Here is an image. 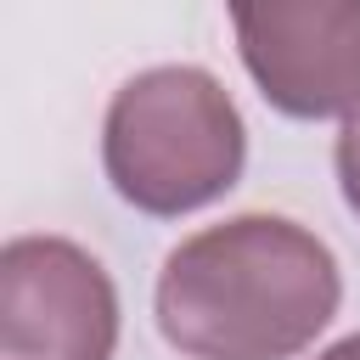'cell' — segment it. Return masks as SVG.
Listing matches in <instances>:
<instances>
[{
  "instance_id": "6da1fadb",
  "label": "cell",
  "mask_w": 360,
  "mask_h": 360,
  "mask_svg": "<svg viewBox=\"0 0 360 360\" xmlns=\"http://www.w3.org/2000/svg\"><path fill=\"white\" fill-rule=\"evenodd\" d=\"M338 298V259L315 231L236 214L163 259L158 326L191 360H292L326 332Z\"/></svg>"
},
{
  "instance_id": "7a4b0ae2",
  "label": "cell",
  "mask_w": 360,
  "mask_h": 360,
  "mask_svg": "<svg viewBox=\"0 0 360 360\" xmlns=\"http://www.w3.org/2000/svg\"><path fill=\"white\" fill-rule=\"evenodd\" d=\"M242 112L202 68H146L124 79L101 124V163L112 191L158 219L225 197L242 174Z\"/></svg>"
},
{
  "instance_id": "3957f363",
  "label": "cell",
  "mask_w": 360,
  "mask_h": 360,
  "mask_svg": "<svg viewBox=\"0 0 360 360\" xmlns=\"http://www.w3.org/2000/svg\"><path fill=\"white\" fill-rule=\"evenodd\" d=\"M118 292L79 242L17 236L0 248V360H112Z\"/></svg>"
},
{
  "instance_id": "277c9868",
  "label": "cell",
  "mask_w": 360,
  "mask_h": 360,
  "mask_svg": "<svg viewBox=\"0 0 360 360\" xmlns=\"http://www.w3.org/2000/svg\"><path fill=\"white\" fill-rule=\"evenodd\" d=\"M236 51L287 118L360 107V0H264L231 11Z\"/></svg>"
},
{
  "instance_id": "5b68a950",
  "label": "cell",
  "mask_w": 360,
  "mask_h": 360,
  "mask_svg": "<svg viewBox=\"0 0 360 360\" xmlns=\"http://www.w3.org/2000/svg\"><path fill=\"white\" fill-rule=\"evenodd\" d=\"M338 186H343V202L360 214V107L338 129Z\"/></svg>"
},
{
  "instance_id": "8992f818",
  "label": "cell",
  "mask_w": 360,
  "mask_h": 360,
  "mask_svg": "<svg viewBox=\"0 0 360 360\" xmlns=\"http://www.w3.org/2000/svg\"><path fill=\"white\" fill-rule=\"evenodd\" d=\"M315 360H360V332H354V338H343V343H332V349H321Z\"/></svg>"
}]
</instances>
